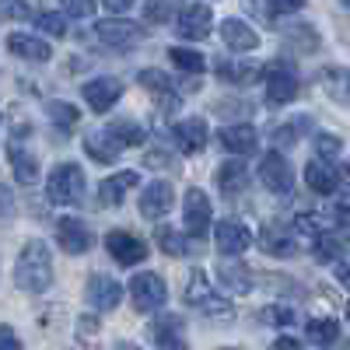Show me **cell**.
<instances>
[{"instance_id": "1", "label": "cell", "mask_w": 350, "mask_h": 350, "mask_svg": "<svg viewBox=\"0 0 350 350\" xmlns=\"http://www.w3.org/2000/svg\"><path fill=\"white\" fill-rule=\"evenodd\" d=\"M14 284L25 291V295H42L53 284V256H49V245L32 239L25 242L21 252H18V262H14Z\"/></svg>"}, {"instance_id": "2", "label": "cell", "mask_w": 350, "mask_h": 350, "mask_svg": "<svg viewBox=\"0 0 350 350\" xmlns=\"http://www.w3.org/2000/svg\"><path fill=\"white\" fill-rule=\"evenodd\" d=\"M186 305H193L200 315H207V319H224V323L235 319V305H231V298L217 295L203 270H193L189 280H186Z\"/></svg>"}, {"instance_id": "3", "label": "cell", "mask_w": 350, "mask_h": 350, "mask_svg": "<svg viewBox=\"0 0 350 350\" xmlns=\"http://www.w3.org/2000/svg\"><path fill=\"white\" fill-rule=\"evenodd\" d=\"M46 196L56 207H74V203L84 196V172L74 161H64L49 172V183H46Z\"/></svg>"}, {"instance_id": "4", "label": "cell", "mask_w": 350, "mask_h": 350, "mask_svg": "<svg viewBox=\"0 0 350 350\" xmlns=\"http://www.w3.org/2000/svg\"><path fill=\"white\" fill-rule=\"evenodd\" d=\"M130 298H133L137 312H158L168 301V287L158 273L144 270V273H133V280H130Z\"/></svg>"}, {"instance_id": "5", "label": "cell", "mask_w": 350, "mask_h": 350, "mask_svg": "<svg viewBox=\"0 0 350 350\" xmlns=\"http://www.w3.org/2000/svg\"><path fill=\"white\" fill-rule=\"evenodd\" d=\"M301 92L298 70L291 64H270L267 67V102L270 105H291Z\"/></svg>"}, {"instance_id": "6", "label": "cell", "mask_w": 350, "mask_h": 350, "mask_svg": "<svg viewBox=\"0 0 350 350\" xmlns=\"http://www.w3.org/2000/svg\"><path fill=\"white\" fill-rule=\"evenodd\" d=\"M259 183L277 196H287L295 189V168H291V161L280 151H267L259 161Z\"/></svg>"}, {"instance_id": "7", "label": "cell", "mask_w": 350, "mask_h": 350, "mask_svg": "<svg viewBox=\"0 0 350 350\" xmlns=\"http://www.w3.org/2000/svg\"><path fill=\"white\" fill-rule=\"evenodd\" d=\"M105 249H109V256L120 262V267H137V262L148 259V242L137 239L133 231H126V228L109 231V235H105Z\"/></svg>"}, {"instance_id": "8", "label": "cell", "mask_w": 350, "mask_h": 350, "mask_svg": "<svg viewBox=\"0 0 350 350\" xmlns=\"http://www.w3.org/2000/svg\"><path fill=\"white\" fill-rule=\"evenodd\" d=\"M183 221H186L189 239L207 235V228H211V196L200 186H189L186 196H183Z\"/></svg>"}, {"instance_id": "9", "label": "cell", "mask_w": 350, "mask_h": 350, "mask_svg": "<svg viewBox=\"0 0 350 350\" xmlns=\"http://www.w3.org/2000/svg\"><path fill=\"white\" fill-rule=\"evenodd\" d=\"M95 36H98L105 46H112V49H133L148 32H144V25H137V21H126V18H105V21L95 25Z\"/></svg>"}, {"instance_id": "10", "label": "cell", "mask_w": 350, "mask_h": 350, "mask_svg": "<svg viewBox=\"0 0 350 350\" xmlns=\"http://www.w3.org/2000/svg\"><path fill=\"white\" fill-rule=\"evenodd\" d=\"M214 242H217V252L221 256H242L252 245V231L242 221H235V217H224L214 228Z\"/></svg>"}, {"instance_id": "11", "label": "cell", "mask_w": 350, "mask_h": 350, "mask_svg": "<svg viewBox=\"0 0 350 350\" xmlns=\"http://www.w3.org/2000/svg\"><path fill=\"white\" fill-rule=\"evenodd\" d=\"M123 148H126V144L116 137L109 126L84 133V151L92 154V161H98V165H116V161H120V154H123Z\"/></svg>"}, {"instance_id": "12", "label": "cell", "mask_w": 350, "mask_h": 350, "mask_svg": "<svg viewBox=\"0 0 350 350\" xmlns=\"http://www.w3.org/2000/svg\"><path fill=\"white\" fill-rule=\"evenodd\" d=\"M151 340L158 343V350H189V340H186V326L179 315H158L151 323Z\"/></svg>"}, {"instance_id": "13", "label": "cell", "mask_w": 350, "mask_h": 350, "mask_svg": "<svg viewBox=\"0 0 350 350\" xmlns=\"http://www.w3.org/2000/svg\"><path fill=\"white\" fill-rule=\"evenodd\" d=\"M56 242H60L64 252L81 256V252L92 249L95 239H92V228H88L84 221H77V217H60V221H56Z\"/></svg>"}, {"instance_id": "14", "label": "cell", "mask_w": 350, "mask_h": 350, "mask_svg": "<svg viewBox=\"0 0 350 350\" xmlns=\"http://www.w3.org/2000/svg\"><path fill=\"white\" fill-rule=\"evenodd\" d=\"M172 203H175V189H172V183L158 179V183H151L148 189L140 193V217L158 221V217H165V214L172 211Z\"/></svg>"}, {"instance_id": "15", "label": "cell", "mask_w": 350, "mask_h": 350, "mask_svg": "<svg viewBox=\"0 0 350 350\" xmlns=\"http://www.w3.org/2000/svg\"><path fill=\"white\" fill-rule=\"evenodd\" d=\"M120 95H123V84L116 77H95V81L84 84V102L92 112H109L120 102Z\"/></svg>"}, {"instance_id": "16", "label": "cell", "mask_w": 350, "mask_h": 350, "mask_svg": "<svg viewBox=\"0 0 350 350\" xmlns=\"http://www.w3.org/2000/svg\"><path fill=\"white\" fill-rule=\"evenodd\" d=\"M88 301H92L98 312L120 308V301H123V284L112 280L109 273H95L92 280H88Z\"/></svg>"}, {"instance_id": "17", "label": "cell", "mask_w": 350, "mask_h": 350, "mask_svg": "<svg viewBox=\"0 0 350 350\" xmlns=\"http://www.w3.org/2000/svg\"><path fill=\"white\" fill-rule=\"evenodd\" d=\"M172 133H175V148H179L183 154H200L211 140L207 120H183V123H175Z\"/></svg>"}, {"instance_id": "18", "label": "cell", "mask_w": 350, "mask_h": 350, "mask_svg": "<svg viewBox=\"0 0 350 350\" xmlns=\"http://www.w3.org/2000/svg\"><path fill=\"white\" fill-rule=\"evenodd\" d=\"M217 284L228 291V295H249L252 291V273L245 262H239L235 256H228L217 262Z\"/></svg>"}, {"instance_id": "19", "label": "cell", "mask_w": 350, "mask_h": 350, "mask_svg": "<svg viewBox=\"0 0 350 350\" xmlns=\"http://www.w3.org/2000/svg\"><path fill=\"white\" fill-rule=\"evenodd\" d=\"M305 183H308V189H312V193L329 196V193H336V189H340V168H336L333 161L315 158V161H308V165H305Z\"/></svg>"}, {"instance_id": "20", "label": "cell", "mask_w": 350, "mask_h": 350, "mask_svg": "<svg viewBox=\"0 0 350 350\" xmlns=\"http://www.w3.org/2000/svg\"><path fill=\"white\" fill-rule=\"evenodd\" d=\"M211 25H214V14H211V8L207 4H189V8H183V14H179V36L183 39H207L211 36Z\"/></svg>"}, {"instance_id": "21", "label": "cell", "mask_w": 350, "mask_h": 350, "mask_svg": "<svg viewBox=\"0 0 350 350\" xmlns=\"http://www.w3.org/2000/svg\"><path fill=\"white\" fill-rule=\"evenodd\" d=\"M221 39L228 49H235V53H252L259 46V36H256V28L245 25L242 18H224L221 21Z\"/></svg>"}, {"instance_id": "22", "label": "cell", "mask_w": 350, "mask_h": 350, "mask_svg": "<svg viewBox=\"0 0 350 350\" xmlns=\"http://www.w3.org/2000/svg\"><path fill=\"white\" fill-rule=\"evenodd\" d=\"M137 183H140V175H137V172H130V168L109 175V179L98 186V203H102V207H120L123 196H126Z\"/></svg>"}, {"instance_id": "23", "label": "cell", "mask_w": 350, "mask_h": 350, "mask_svg": "<svg viewBox=\"0 0 350 350\" xmlns=\"http://www.w3.org/2000/svg\"><path fill=\"white\" fill-rule=\"evenodd\" d=\"M8 49H11L14 56H21V60H28V64H46L49 56H53V49H49L46 39L25 36V32H11V36H8Z\"/></svg>"}, {"instance_id": "24", "label": "cell", "mask_w": 350, "mask_h": 350, "mask_svg": "<svg viewBox=\"0 0 350 350\" xmlns=\"http://www.w3.org/2000/svg\"><path fill=\"white\" fill-rule=\"evenodd\" d=\"M343 252H347L343 228H326V231H319V235L312 239V256H315L319 262H336Z\"/></svg>"}, {"instance_id": "25", "label": "cell", "mask_w": 350, "mask_h": 350, "mask_svg": "<svg viewBox=\"0 0 350 350\" xmlns=\"http://www.w3.org/2000/svg\"><path fill=\"white\" fill-rule=\"evenodd\" d=\"M259 249L267 252V256L287 259V256L298 252V242H295V235H291V231H284V228H277V224H267V228L259 231Z\"/></svg>"}, {"instance_id": "26", "label": "cell", "mask_w": 350, "mask_h": 350, "mask_svg": "<svg viewBox=\"0 0 350 350\" xmlns=\"http://www.w3.org/2000/svg\"><path fill=\"white\" fill-rule=\"evenodd\" d=\"M259 144V133L245 123H235V126H224L221 130V148L231 151V154H252Z\"/></svg>"}, {"instance_id": "27", "label": "cell", "mask_w": 350, "mask_h": 350, "mask_svg": "<svg viewBox=\"0 0 350 350\" xmlns=\"http://www.w3.org/2000/svg\"><path fill=\"white\" fill-rule=\"evenodd\" d=\"M217 186H221L224 196H239V193L249 186V168H245V161H242V158L224 161V165L217 168Z\"/></svg>"}, {"instance_id": "28", "label": "cell", "mask_w": 350, "mask_h": 350, "mask_svg": "<svg viewBox=\"0 0 350 350\" xmlns=\"http://www.w3.org/2000/svg\"><path fill=\"white\" fill-rule=\"evenodd\" d=\"M214 70H217L221 81H235V84H252L259 77H267V70L259 64H239V60H224V56L214 64Z\"/></svg>"}, {"instance_id": "29", "label": "cell", "mask_w": 350, "mask_h": 350, "mask_svg": "<svg viewBox=\"0 0 350 350\" xmlns=\"http://www.w3.org/2000/svg\"><path fill=\"white\" fill-rule=\"evenodd\" d=\"M8 161H11L14 179H18L21 186H36V183H39V161H36L32 154H25L18 144H11V148H8Z\"/></svg>"}, {"instance_id": "30", "label": "cell", "mask_w": 350, "mask_h": 350, "mask_svg": "<svg viewBox=\"0 0 350 350\" xmlns=\"http://www.w3.org/2000/svg\"><path fill=\"white\" fill-rule=\"evenodd\" d=\"M305 336L312 347H333L340 340V326H336V319H308L305 323Z\"/></svg>"}, {"instance_id": "31", "label": "cell", "mask_w": 350, "mask_h": 350, "mask_svg": "<svg viewBox=\"0 0 350 350\" xmlns=\"http://www.w3.org/2000/svg\"><path fill=\"white\" fill-rule=\"evenodd\" d=\"M154 242H158V249H161L165 256H189V249H193V242H200V239H193V242H186V239H183V231H175V228H168V224H161V228L154 231Z\"/></svg>"}, {"instance_id": "32", "label": "cell", "mask_w": 350, "mask_h": 350, "mask_svg": "<svg viewBox=\"0 0 350 350\" xmlns=\"http://www.w3.org/2000/svg\"><path fill=\"white\" fill-rule=\"evenodd\" d=\"M319 81H323V88L329 92V98H336V102H350V70H343V67H329V70L319 74Z\"/></svg>"}, {"instance_id": "33", "label": "cell", "mask_w": 350, "mask_h": 350, "mask_svg": "<svg viewBox=\"0 0 350 350\" xmlns=\"http://www.w3.org/2000/svg\"><path fill=\"white\" fill-rule=\"evenodd\" d=\"M312 126V120L308 116H295V120L291 123H280V126H270V140L277 144V148H291V144H295L305 130Z\"/></svg>"}, {"instance_id": "34", "label": "cell", "mask_w": 350, "mask_h": 350, "mask_svg": "<svg viewBox=\"0 0 350 350\" xmlns=\"http://www.w3.org/2000/svg\"><path fill=\"white\" fill-rule=\"evenodd\" d=\"M168 60L179 67L183 74H203V70H207V56L196 53V49H186V46L168 49Z\"/></svg>"}, {"instance_id": "35", "label": "cell", "mask_w": 350, "mask_h": 350, "mask_svg": "<svg viewBox=\"0 0 350 350\" xmlns=\"http://www.w3.org/2000/svg\"><path fill=\"white\" fill-rule=\"evenodd\" d=\"M183 0H148L144 4V18H148L151 25H168L175 14H183Z\"/></svg>"}, {"instance_id": "36", "label": "cell", "mask_w": 350, "mask_h": 350, "mask_svg": "<svg viewBox=\"0 0 350 350\" xmlns=\"http://www.w3.org/2000/svg\"><path fill=\"white\" fill-rule=\"evenodd\" d=\"M46 116L53 120V126H64V130H74L81 120V112L70 102H46Z\"/></svg>"}, {"instance_id": "37", "label": "cell", "mask_w": 350, "mask_h": 350, "mask_svg": "<svg viewBox=\"0 0 350 350\" xmlns=\"http://www.w3.org/2000/svg\"><path fill=\"white\" fill-rule=\"evenodd\" d=\"M116 137H120L123 144H126V148H140V144L144 140H148V133H144V126L140 123H133V120H116L112 126H109Z\"/></svg>"}, {"instance_id": "38", "label": "cell", "mask_w": 350, "mask_h": 350, "mask_svg": "<svg viewBox=\"0 0 350 350\" xmlns=\"http://www.w3.org/2000/svg\"><path fill=\"white\" fill-rule=\"evenodd\" d=\"M137 81H140V88H148V92L158 98V95H168L172 92V81H168V74H161V70H140L137 74Z\"/></svg>"}, {"instance_id": "39", "label": "cell", "mask_w": 350, "mask_h": 350, "mask_svg": "<svg viewBox=\"0 0 350 350\" xmlns=\"http://www.w3.org/2000/svg\"><path fill=\"white\" fill-rule=\"evenodd\" d=\"M36 25H39V32H46V36H56V39H64V36H67V18H64V14H56V11L39 14Z\"/></svg>"}, {"instance_id": "40", "label": "cell", "mask_w": 350, "mask_h": 350, "mask_svg": "<svg viewBox=\"0 0 350 350\" xmlns=\"http://www.w3.org/2000/svg\"><path fill=\"white\" fill-rule=\"evenodd\" d=\"M144 168H151V172H179V158L168 154V151H148L144 154Z\"/></svg>"}, {"instance_id": "41", "label": "cell", "mask_w": 350, "mask_h": 350, "mask_svg": "<svg viewBox=\"0 0 350 350\" xmlns=\"http://www.w3.org/2000/svg\"><path fill=\"white\" fill-rule=\"evenodd\" d=\"M315 151H319V158H323V161H336L340 151H343V140L333 137V133H319L315 137Z\"/></svg>"}, {"instance_id": "42", "label": "cell", "mask_w": 350, "mask_h": 350, "mask_svg": "<svg viewBox=\"0 0 350 350\" xmlns=\"http://www.w3.org/2000/svg\"><path fill=\"white\" fill-rule=\"evenodd\" d=\"M259 323H267V326H291V323H295V312L284 308V305H267L259 312Z\"/></svg>"}, {"instance_id": "43", "label": "cell", "mask_w": 350, "mask_h": 350, "mask_svg": "<svg viewBox=\"0 0 350 350\" xmlns=\"http://www.w3.org/2000/svg\"><path fill=\"white\" fill-rule=\"evenodd\" d=\"M291 39L298 42L301 53H315L319 49V36H315L312 25H295V28H291Z\"/></svg>"}, {"instance_id": "44", "label": "cell", "mask_w": 350, "mask_h": 350, "mask_svg": "<svg viewBox=\"0 0 350 350\" xmlns=\"http://www.w3.org/2000/svg\"><path fill=\"white\" fill-rule=\"evenodd\" d=\"M60 8H64V14H70V18H92L95 14V0H60Z\"/></svg>"}, {"instance_id": "45", "label": "cell", "mask_w": 350, "mask_h": 350, "mask_svg": "<svg viewBox=\"0 0 350 350\" xmlns=\"http://www.w3.org/2000/svg\"><path fill=\"white\" fill-rule=\"evenodd\" d=\"M326 217H329V228H347L350 224V203H333L326 211Z\"/></svg>"}, {"instance_id": "46", "label": "cell", "mask_w": 350, "mask_h": 350, "mask_svg": "<svg viewBox=\"0 0 350 350\" xmlns=\"http://www.w3.org/2000/svg\"><path fill=\"white\" fill-rule=\"evenodd\" d=\"M267 4H270L277 14H295V11L305 8V0H267Z\"/></svg>"}, {"instance_id": "47", "label": "cell", "mask_w": 350, "mask_h": 350, "mask_svg": "<svg viewBox=\"0 0 350 350\" xmlns=\"http://www.w3.org/2000/svg\"><path fill=\"white\" fill-rule=\"evenodd\" d=\"M336 280H340L343 287H350V252H343V256L336 259Z\"/></svg>"}, {"instance_id": "48", "label": "cell", "mask_w": 350, "mask_h": 350, "mask_svg": "<svg viewBox=\"0 0 350 350\" xmlns=\"http://www.w3.org/2000/svg\"><path fill=\"white\" fill-rule=\"evenodd\" d=\"M0 340H4V350H25V347H21V340L14 336V329H11V326L0 329Z\"/></svg>"}, {"instance_id": "49", "label": "cell", "mask_w": 350, "mask_h": 350, "mask_svg": "<svg viewBox=\"0 0 350 350\" xmlns=\"http://www.w3.org/2000/svg\"><path fill=\"white\" fill-rule=\"evenodd\" d=\"M4 8H8V11H4L8 18H28V8L21 4V0H8V4H4Z\"/></svg>"}, {"instance_id": "50", "label": "cell", "mask_w": 350, "mask_h": 350, "mask_svg": "<svg viewBox=\"0 0 350 350\" xmlns=\"http://www.w3.org/2000/svg\"><path fill=\"white\" fill-rule=\"evenodd\" d=\"M77 333H81V336H84V333H88V336H92V333H98V319H92V315L84 319V315H81V323H77Z\"/></svg>"}, {"instance_id": "51", "label": "cell", "mask_w": 350, "mask_h": 350, "mask_svg": "<svg viewBox=\"0 0 350 350\" xmlns=\"http://www.w3.org/2000/svg\"><path fill=\"white\" fill-rule=\"evenodd\" d=\"M270 350H305L298 340H291V336H280V340H273V347Z\"/></svg>"}, {"instance_id": "52", "label": "cell", "mask_w": 350, "mask_h": 350, "mask_svg": "<svg viewBox=\"0 0 350 350\" xmlns=\"http://www.w3.org/2000/svg\"><path fill=\"white\" fill-rule=\"evenodd\" d=\"M130 4H133V0H105V8H109V11H116V14H120V11H126Z\"/></svg>"}, {"instance_id": "53", "label": "cell", "mask_w": 350, "mask_h": 350, "mask_svg": "<svg viewBox=\"0 0 350 350\" xmlns=\"http://www.w3.org/2000/svg\"><path fill=\"white\" fill-rule=\"evenodd\" d=\"M340 189H350V165L340 168Z\"/></svg>"}, {"instance_id": "54", "label": "cell", "mask_w": 350, "mask_h": 350, "mask_svg": "<svg viewBox=\"0 0 350 350\" xmlns=\"http://www.w3.org/2000/svg\"><path fill=\"white\" fill-rule=\"evenodd\" d=\"M120 350H140L137 343H120Z\"/></svg>"}, {"instance_id": "55", "label": "cell", "mask_w": 350, "mask_h": 350, "mask_svg": "<svg viewBox=\"0 0 350 350\" xmlns=\"http://www.w3.org/2000/svg\"><path fill=\"white\" fill-rule=\"evenodd\" d=\"M343 8H347V11H350V0H343Z\"/></svg>"}, {"instance_id": "56", "label": "cell", "mask_w": 350, "mask_h": 350, "mask_svg": "<svg viewBox=\"0 0 350 350\" xmlns=\"http://www.w3.org/2000/svg\"><path fill=\"white\" fill-rule=\"evenodd\" d=\"M347 319H350V301H347Z\"/></svg>"}, {"instance_id": "57", "label": "cell", "mask_w": 350, "mask_h": 350, "mask_svg": "<svg viewBox=\"0 0 350 350\" xmlns=\"http://www.w3.org/2000/svg\"><path fill=\"white\" fill-rule=\"evenodd\" d=\"M224 350H239V347H224Z\"/></svg>"}, {"instance_id": "58", "label": "cell", "mask_w": 350, "mask_h": 350, "mask_svg": "<svg viewBox=\"0 0 350 350\" xmlns=\"http://www.w3.org/2000/svg\"><path fill=\"white\" fill-rule=\"evenodd\" d=\"M343 350H350V343H347V347H343Z\"/></svg>"}]
</instances>
